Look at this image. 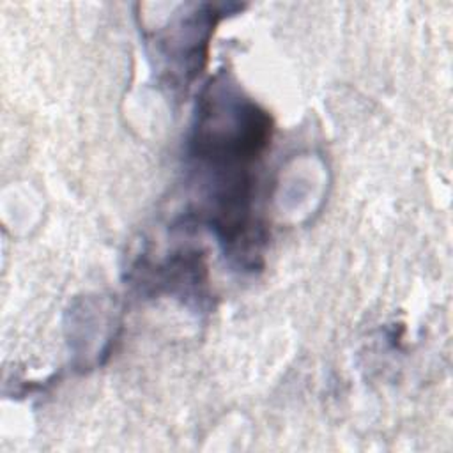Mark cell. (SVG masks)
Segmentation results:
<instances>
[{"label": "cell", "mask_w": 453, "mask_h": 453, "mask_svg": "<svg viewBox=\"0 0 453 453\" xmlns=\"http://www.w3.org/2000/svg\"><path fill=\"white\" fill-rule=\"evenodd\" d=\"M273 138V117L226 73L198 92L186 136V165L196 188L195 211L214 219L257 209V166Z\"/></svg>", "instance_id": "obj_1"}, {"label": "cell", "mask_w": 453, "mask_h": 453, "mask_svg": "<svg viewBox=\"0 0 453 453\" xmlns=\"http://www.w3.org/2000/svg\"><path fill=\"white\" fill-rule=\"evenodd\" d=\"M241 9L232 4H200L186 14L145 32L157 83L170 94H186L207 64L209 44L219 19Z\"/></svg>", "instance_id": "obj_2"}, {"label": "cell", "mask_w": 453, "mask_h": 453, "mask_svg": "<svg viewBox=\"0 0 453 453\" xmlns=\"http://www.w3.org/2000/svg\"><path fill=\"white\" fill-rule=\"evenodd\" d=\"M129 280L147 296L166 294L193 310H205L211 297L207 265L196 248H177L156 262L143 255L133 264Z\"/></svg>", "instance_id": "obj_3"}]
</instances>
